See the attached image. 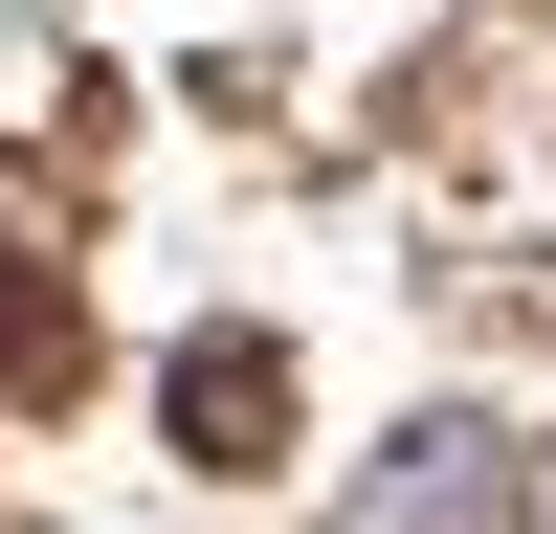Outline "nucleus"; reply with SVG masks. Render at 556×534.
I'll return each instance as SVG.
<instances>
[{
  "label": "nucleus",
  "mask_w": 556,
  "mask_h": 534,
  "mask_svg": "<svg viewBox=\"0 0 556 534\" xmlns=\"http://www.w3.org/2000/svg\"><path fill=\"white\" fill-rule=\"evenodd\" d=\"M178 400H201V445H223V468H267V356H245V334H201V356H178Z\"/></svg>",
  "instance_id": "obj_1"
}]
</instances>
